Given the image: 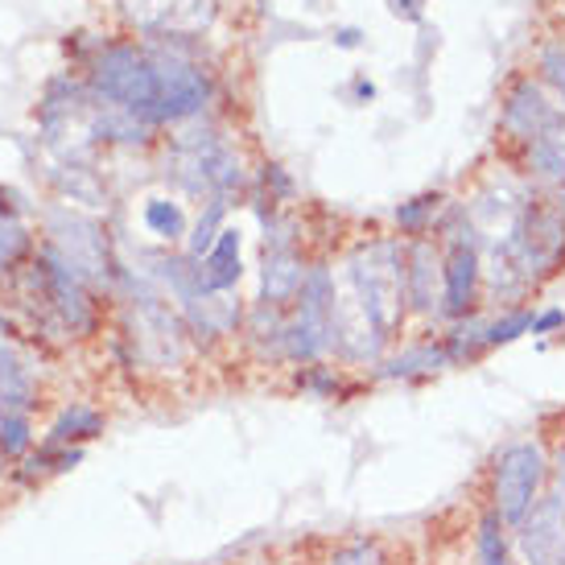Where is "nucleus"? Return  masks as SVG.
I'll list each match as a JSON object with an SVG mask.
<instances>
[{
	"label": "nucleus",
	"mask_w": 565,
	"mask_h": 565,
	"mask_svg": "<svg viewBox=\"0 0 565 565\" xmlns=\"http://www.w3.org/2000/svg\"><path fill=\"white\" fill-rule=\"evenodd\" d=\"M347 281L355 289V306L388 343L405 322V248L396 239H372L347 260Z\"/></svg>",
	"instance_id": "obj_1"
},
{
	"label": "nucleus",
	"mask_w": 565,
	"mask_h": 565,
	"mask_svg": "<svg viewBox=\"0 0 565 565\" xmlns=\"http://www.w3.org/2000/svg\"><path fill=\"white\" fill-rule=\"evenodd\" d=\"M550 475L553 467L541 441H512V446H503L500 455H495V467H491V512L508 529H520L524 516L536 508V500L545 495Z\"/></svg>",
	"instance_id": "obj_2"
},
{
	"label": "nucleus",
	"mask_w": 565,
	"mask_h": 565,
	"mask_svg": "<svg viewBox=\"0 0 565 565\" xmlns=\"http://www.w3.org/2000/svg\"><path fill=\"white\" fill-rule=\"evenodd\" d=\"M92 87L111 108H125L153 125L158 116V66L141 46H108L92 66Z\"/></svg>",
	"instance_id": "obj_3"
},
{
	"label": "nucleus",
	"mask_w": 565,
	"mask_h": 565,
	"mask_svg": "<svg viewBox=\"0 0 565 565\" xmlns=\"http://www.w3.org/2000/svg\"><path fill=\"white\" fill-rule=\"evenodd\" d=\"M153 66H158V116L153 125H173V120H190L206 108L211 99V79L206 71L173 54L170 46H149Z\"/></svg>",
	"instance_id": "obj_4"
},
{
	"label": "nucleus",
	"mask_w": 565,
	"mask_h": 565,
	"mask_svg": "<svg viewBox=\"0 0 565 565\" xmlns=\"http://www.w3.org/2000/svg\"><path fill=\"white\" fill-rule=\"evenodd\" d=\"M483 281V260H479V239H475L471 220L450 236V252L441 260V315L467 318Z\"/></svg>",
	"instance_id": "obj_5"
},
{
	"label": "nucleus",
	"mask_w": 565,
	"mask_h": 565,
	"mask_svg": "<svg viewBox=\"0 0 565 565\" xmlns=\"http://www.w3.org/2000/svg\"><path fill=\"white\" fill-rule=\"evenodd\" d=\"M137 30L153 38H190L215 21V0H116Z\"/></svg>",
	"instance_id": "obj_6"
},
{
	"label": "nucleus",
	"mask_w": 565,
	"mask_h": 565,
	"mask_svg": "<svg viewBox=\"0 0 565 565\" xmlns=\"http://www.w3.org/2000/svg\"><path fill=\"white\" fill-rule=\"evenodd\" d=\"M38 285L46 301L54 306V315L63 318L71 330H92V301H87V289H83V277L66 265L54 248L42 252L38 260Z\"/></svg>",
	"instance_id": "obj_7"
},
{
	"label": "nucleus",
	"mask_w": 565,
	"mask_h": 565,
	"mask_svg": "<svg viewBox=\"0 0 565 565\" xmlns=\"http://www.w3.org/2000/svg\"><path fill=\"white\" fill-rule=\"evenodd\" d=\"M405 298L413 315H441V260L429 236L405 248Z\"/></svg>",
	"instance_id": "obj_8"
},
{
	"label": "nucleus",
	"mask_w": 565,
	"mask_h": 565,
	"mask_svg": "<svg viewBox=\"0 0 565 565\" xmlns=\"http://www.w3.org/2000/svg\"><path fill=\"white\" fill-rule=\"evenodd\" d=\"M557 116H562V111L553 108L550 99H545V92H541L533 79H520L516 87H512V95L503 99L500 125L508 137H516V141L529 145V141H536Z\"/></svg>",
	"instance_id": "obj_9"
},
{
	"label": "nucleus",
	"mask_w": 565,
	"mask_h": 565,
	"mask_svg": "<svg viewBox=\"0 0 565 565\" xmlns=\"http://www.w3.org/2000/svg\"><path fill=\"white\" fill-rule=\"evenodd\" d=\"M310 277V268L301 265V256L294 248H281V252H265V268H260V301L265 306H289V301H298L301 285Z\"/></svg>",
	"instance_id": "obj_10"
},
{
	"label": "nucleus",
	"mask_w": 565,
	"mask_h": 565,
	"mask_svg": "<svg viewBox=\"0 0 565 565\" xmlns=\"http://www.w3.org/2000/svg\"><path fill=\"white\" fill-rule=\"evenodd\" d=\"M194 273H199V294H227L232 285L239 281V232L236 227H223L215 248L206 252L203 260H194Z\"/></svg>",
	"instance_id": "obj_11"
},
{
	"label": "nucleus",
	"mask_w": 565,
	"mask_h": 565,
	"mask_svg": "<svg viewBox=\"0 0 565 565\" xmlns=\"http://www.w3.org/2000/svg\"><path fill=\"white\" fill-rule=\"evenodd\" d=\"M446 367H455L446 343H441V339L438 343H434V339H425V343L405 347L401 355L380 363L376 376L380 380H422V376H434V372H446Z\"/></svg>",
	"instance_id": "obj_12"
},
{
	"label": "nucleus",
	"mask_w": 565,
	"mask_h": 565,
	"mask_svg": "<svg viewBox=\"0 0 565 565\" xmlns=\"http://www.w3.org/2000/svg\"><path fill=\"white\" fill-rule=\"evenodd\" d=\"M529 170L553 190H565V116H557L536 141H529Z\"/></svg>",
	"instance_id": "obj_13"
},
{
	"label": "nucleus",
	"mask_w": 565,
	"mask_h": 565,
	"mask_svg": "<svg viewBox=\"0 0 565 565\" xmlns=\"http://www.w3.org/2000/svg\"><path fill=\"white\" fill-rule=\"evenodd\" d=\"M487 327H491V318H479V315L458 318L455 327H450V334L441 339V343H446V351H450V363L479 360V355L487 351Z\"/></svg>",
	"instance_id": "obj_14"
},
{
	"label": "nucleus",
	"mask_w": 565,
	"mask_h": 565,
	"mask_svg": "<svg viewBox=\"0 0 565 565\" xmlns=\"http://www.w3.org/2000/svg\"><path fill=\"white\" fill-rule=\"evenodd\" d=\"M95 434H104V417L87 405H71L63 417L54 422L50 441H54V446H71V441H87V438H95Z\"/></svg>",
	"instance_id": "obj_15"
},
{
	"label": "nucleus",
	"mask_w": 565,
	"mask_h": 565,
	"mask_svg": "<svg viewBox=\"0 0 565 565\" xmlns=\"http://www.w3.org/2000/svg\"><path fill=\"white\" fill-rule=\"evenodd\" d=\"M475 553L479 565H508V524L491 508L475 524Z\"/></svg>",
	"instance_id": "obj_16"
},
{
	"label": "nucleus",
	"mask_w": 565,
	"mask_h": 565,
	"mask_svg": "<svg viewBox=\"0 0 565 565\" xmlns=\"http://www.w3.org/2000/svg\"><path fill=\"white\" fill-rule=\"evenodd\" d=\"M441 203H446L441 194H417V199H408V203L396 206V227H401L405 236L422 239L425 232H434V220H438Z\"/></svg>",
	"instance_id": "obj_17"
},
{
	"label": "nucleus",
	"mask_w": 565,
	"mask_h": 565,
	"mask_svg": "<svg viewBox=\"0 0 565 565\" xmlns=\"http://www.w3.org/2000/svg\"><path fill=\"white\" fill-rule=\"evenodd\" d=\"M25 396H30V376L13 355V347L0 339V405H25Z\"/></svg>",
	"instance_id": "obj_18"
},
{
	"label": "nucleus",
	"mask_w": 565,
	"mask_h": 565,
	"mask_svg": "<svg viewBox=\"0 0 565 565\" xmlns=\"http://www.w3.org/2000/svg\"><path fill=\"white\" fill-rule=\"evenodd\" d=\"M145 227L161 239H182L186 236V215H182V206L170 203V199H149V203H145Z\"/></svg>",
	"instance_id": "obj_19"
},
{
	"label": "nucleus",
	"mask_w": 565,
	"mask_h": 565,
	"mask_svg": "<svg viewBox=\"0 0 565 565\" xmlns=\"http://www.w3.org/2000/svg\"><path fill=\"white\" fill-rule=\"evenodd\" d=\"M533 310H508V315L500 318H491V327H487V351H495V347H508V343H516L520 334H529L533 330Z\"/></svg>",
	"instance_id": "obj_20"
},
{
	"label": "nucleus",
	"mask_w": 565,
	"mask_h": 565,
	"mask_svg": "<svg viewBox=\"0 0 565 565\" xmlns=\"http://www.w3.org/2000/svg\"><path fill=\"white\" fill-rule=\"evenodd\" d=\"M223 206L227 203H206L203 220L194 223V236H190V244H186L190 260H203L206 252L215 248V239H220V232H223Z\"/></svg>",
	"instance_id": "obj_21"
},
{
	"label": "nucleus",
	"mask_w": 565,
	"mask_h": 565,
	"mask_svg": "<svg viewBox=\"0 0 565 565\" xmlns=\"http://www.w3.org/2000/svg\"><path fill=\"white\" fill-rule=\"evenodd\" d=\"M0 450L9 458L30 450V422H25L21 413H9V408L0 413Z\"/></svg>",
	"instance_id": "obj_22"
},
{
	"label": "nucleus",
	"mask_w": 565,
	"mask_h": 565,
	"mask_svg": "<svg viewBox=\"0 0 565 565\" xmlns=\"http://www.w3.org/2000/svg\"><path fill=\"white\" fill-rule=\"evenodd\" d=\"M330 565H384V553H380L376 541H355V545H347V550L334 553Z\"/></svg>",
	"instance_id": "obj_23"
},
{
	"label": "nucleus",
	"mask_w": 565,
	"mask_h": 565,
	"mask_svg": "<svg viewBox=\"0 0 565 565\" xmlns=\"http://www.w3.org/2000/svg\"><path fill=\"white\" fill-rule=\"evenodd\" d=\"M541 75H545V83H553L557 95L565 99V50H545V54H541Z\"/></svg>",
	"instance_id": "obj_24"
},
{
	"label": "nucleus",
	"mask_w": 565,
	"mask_h": 565,
	"mask_svg": "<svg viewBox=\"0 0 565 565\" xmlns=\"http://www.w3.org/2000/svg\"><path fill=\"white\" fill-rule=\"evenodd\" d=\"M301 388L315 396H334L339 388V376H330L327 367H310V372H301Z\"/></svg>",
	"instance_id": "obj_25"
},
{
	"label": "nucleus",
	"mask_w": 565,
	"mask_h": 565,
	"mask_svg": "<svg viewBox=\"0 0 565 565\" xmlns=\"http://www.w3.org/2000/svg\"><path fill=\"white\" fill-rule=\"evenodd\" d=\"M557 327H565V310H541V315L533 318V334H553Z\"/></svg>",
	"instance_id": "obj_26"
},
{
	"label": "nucleus",
	"mask_w": 565,
	"mask_h": 565,
	"mask_svg": "<svg viewBox=\"0 0 565 565\" xmlns=\"http://www.w3.org/2000/svg\"><path fill=\"white\" fill-rule=\"evenodd\" d=\"M388 13L401 17V21H422L425 0H388Z\"/></svg>",
	"instance_id": "obj_27"
},
{
	"label": "nucleus",
	"mask_w": 565,
	"mask_h": 565,
	"mask_svg": "<svg viewBox=\"0 0 565 565\" xmlns=\"http://www.w3.org/2000/svg\"><path fill=\"white\" fill-rule=\"evenodd\" d=\"M360 38H363L360 30H339V33H334V42H339V46H347V50L360 46Z\"/></svg>",
	"instance_id": "obj_28"
},
{
	"label": "nucleus",
	"mask_w": 565,
	"mask_h": 565,
	"mask_svg": "<svg viewBox=\"0 0 565 565\" xmlns=\"http://www.w3.org/2000/svg\"><path fill=\"white\" fill-rule=\"evenodd\" d=\"M0 223H4V190H0Z\"/></svg>",
	"instance_id": "obj_29"
}]
</instances>
